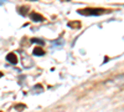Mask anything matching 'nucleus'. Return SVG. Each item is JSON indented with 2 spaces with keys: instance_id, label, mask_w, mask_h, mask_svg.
<instances>
[{
  "instance_id": "nucleus-1",
  "label": "nucleus",
  "mask_w": 124,
  "mask_h": 112,
  "mask_svg": "<svg viewBox=\"0 0 124 112\" xmlns=\"http://www.w3.org/2000/svg\"><path fill=\"white\" fill-rule=\"evenodd\" d=\"M107 10L104 9H92V8H88V9H82V10H78V14L81 15H86V16H98V15H102V14H106Z\"/></svg>"
},
{
  "instance_id": "nucleus-2",
  "label": "nucleus",
  "mask_w": 124,
  "mask_h": 112,
  "mask_svg": "<svg viewBox=\"0 0 124 112\" xmlns=\"http://www.w3.org/2000/svg\"><path fill=\"white\" fill-rule=\"evenodd\" d=\"M106 85H112V86H123L124 85V74L117 75L116 77H113L110 80L106 81Z\"/></svg>"
},
{
  "instance_id": "nucleus-3",
  "label": "nucleus",
  "mask_w": 124,
  "mask_h": 112,
  "mask_svg": "<svg viewBox=\"0 0 124 112\" xmlns=\"http://www.w3.org/2000/svg\"><path fill=\"white\" fill-rule=\"evenodd\" d=\"M30 19L32 20V21H35V23H42L44 21V16L37 14V13H31L30 14Z\"/></svg>"
},
{
  "instance_id": "nucleus-4",
  "label": "nucleus",
  "mask_w": 124,
  "mask_h": 112,
  "mask_svg": "<svg viewBox=\"0 0 124 112\" xmlns=\"http://www.w3.org/2000/svg\"><path fill=\"white\" fill-rule=\"evenodd\" d=\"M6 61H9L10 64H16L17 62V57H16V55L14 52H10V54L6 55Z\"/></svg>"
},
{
  "instance_id": "nucleus-5",
  "label": "nucleus",
  "mask_w": 124,
  "mask_h": 112,
  "mask_svg": "<svg viewBox=\"0 0 124 112\" xmlns=\"http://www.w3.org/2000/svg\"><path fill=\"white\" fill-rule=\"evenodd\" d=\"M32 54L35 55V56H44L45 55V51L42 49H40V47H35L34 50H32Z\"/></svg>"
},
{
  "instance_id": "nucleus-6",
  "label": "nucleus",
  "mask_w": 124,
  "mask_h": 112,
  "mask_svg": "<svg viewBox=\"0 0 124 112\" xmlns=\"http://www.w3.org/2000/svg\"><path fill=\"white\" fill-rule=\"evenodd\" d=\"M31 43L39 44V45H44L45 44V41H42V40H40V39H32V40H31Z\"/></svg>"
}]
</instances>
